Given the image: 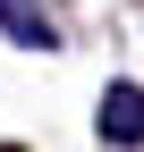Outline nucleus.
<instances>
[{
    "instance_id": "f257e3e1",
    "label": "nucleus",
    "mask_w": 144,
    "mask_h": 152,
    "mask_svg": "<svg viewBox=\"0 0 144 152\" xmlns=\"http://www.w3.org/2000/svg\"><path fill=\"white\" fill-rule=\"evenodd\" d=\"M93 127H102V144L136 152V144H144V85L110 76V85H102V102H93Z\"/></svg>"
},
{
    "instance_id": "f03ea898",
    "label": "nucleus",
    "mask_w": 144,
    "mask_h": 152,
    "mask_svg": "<svg viewBox=\"0 0 144 152\" xmlns=\"http://www.w3.org/2000/svg\"><path fill=\"white\" fill-rule=\"evenodd\" d=\"M26 9H34V0H0V34H9V42H26V51H51L60 34H51L43 17H26Z\"/></svg>"
}]
</instances>
